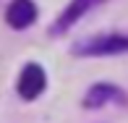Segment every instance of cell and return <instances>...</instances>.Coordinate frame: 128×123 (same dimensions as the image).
I'll list each match as a JSON object with an SVG mask.
<instances>
[{
    "instance_id": "obj_1",
    "label": "cell",
    "mask_w": 128,
    "mask_h": 123,
    "mask_svg": "<svg viewBox=\"0 0 128 123\" xmlns=\"http://www.w3.org/2000/svg\"><path fill=\"white\" fill-rule=\"evenodd\" d=\"M73 52L81 58H100V55H120L128 52V34L120 32H104V34H94L86 37L81 42L73 45Z\"/></svg>"
},
{
    "instance_id": "obj_5",
    "label": "cell",
    "mask_w": 128,
    "mask_h": 123,
    "mask_svg": "<svg viewBox=\"0 0 128 123\" xmlns=\"http://www.w3.org/2000/svg\"><path fill=\"white\" fill-rule=\"evenodd\" d=\"M37 19V5L32 0H10L8 11H5V21L13 29H29Z\"/></svg>"
},
{
    "instance_id": "obj_4",
    "label": "cell",
    "mask_w": 128,
    "mask_h": 123,
    "mask_svg": "<svg viewBox=\"0 0 128 123\" xmlns=\"http://www.w3.org/2000/svg\"><path fill=\"white\" fill-rule=\"evenodd\" d=\"M107 102H126V92L112 84H94L84 94V107H104Z\"/></svg>"
},
{
    "instance_id": "obj_2",
    "label": "cell",
    "mask_w": 128,
    "mask_h": 123,
    "mask_svg": "<svg viewBox=\"0 0 128 123\" xmlns=\"http://www.w3.org/2000/svg\"><path fill=\"white\" fill-rule=\"evenodd\" d=\"M44 86H47L44 68L39 66V63H26L24 71H21V76H18V84H16L18 94L24 99H37L44 92Z\"/></svg>"
},
{
    "instance_id": "obj_3",
    "label": "cell",
    "mask_w": 128,
    "mask_h": 123,
    "mask_svg": "<svg viewBox=\"0 0 128 123\" xmlns=\"http://www.w3.org/2000/svg\"><path fill=\"white\" fill-rule=\"evenodd\" d=\"M102 3H104V0H71V3L66 5V11L52 21L50 32H52V34H66L78 19H84L92 8H97V5H102Z\"/></svg>"
}]
</instances>
